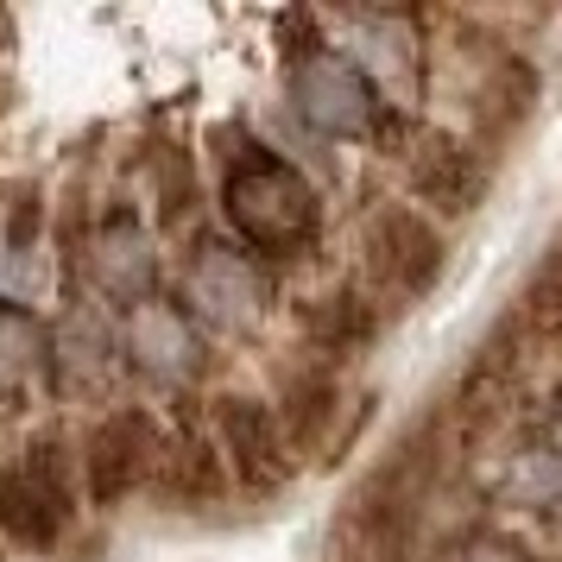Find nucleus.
<instances>
[{"instance_id":"obj_1","label":"nucleus","mask_w":562,"mask_h":562,"mask_svg":"<svg viewBox=\"0 0 562 562\" xmlns=\"http://www.w3.org/2000/svg\"><path fill=\"white\" fill-rule=\"evenodd\" d=\"M222 215L240 247L266 259H304L323 240V196L284 153L247 139L222 171Z\"/></svg>"},{"instance_id":"obj_2","label":"nucleus","mask_w":562,"mask_h":562,"mask_svg":"<svg viewBox=\"0 0 562 562\" xmlns=\"http://www.w3.org/2000/svg\"><path fill=\"white\" fill-rule=\"evenodd\" d=\"M70 525H77L70 442H64V430H38L26 436V449L13 461H0V537L45 557V550L64 543Z\"/></svg>"},{"instance_id":"obj_3","label":"nucleus","mask_w":562,"mask_h":562,"mask_svg":"<svg viewBox=\"0 0 562 562\" xmlns=\"http://www.w3.org/2000/svg\"><path fill=\"white\" fill-rule=\"evenodd\" d=\"M442 259H449V240L436 228V215H424L417 203H373L367 222H360V266L380 291L385 304H417L430 297L436 279H442Z\"/></svg>"},{"instance_id":"obj_4","label":"nucleus","mask_w":562,"mask_h":562,"mask_svg":"<svg viewBox=\"0 0 562 562\" xmlns=\"http://www.w3.org/2000/svg\"><path fill=\"white\" fill-rule=\"evenodd\" d=\"M165 442H171V430H165L146 405L102 411V417L89 424V436H82V449H77L82 499L95 512H114V506H127L139 486H158Z\"/></svg>"},{"instance_id":"obj_5","label":"nucleus","mask_w":562,"mask_h":562,"mask_svg":"<svg viewBox=\"0 0 562 562\" xmlns=\"http://www.w3.org/2000/svg\"><path fill=\"white\" fill-rule=\"evenodd\" d=\"M209 430H215V449L228 461V481L247 493V499H272L291 486L297 474V456L284 442V424L272 398H254V392H222L209 405Z\"/></svg>"},{"instance_id":"obj_6","label":"nucleus","mask_w":562,"mask_h":562,"mask_svg":"<svg viewBox=\"0 0 562 562\" xmlns=\"http://www.w3.org/2000/svg\"><path fill=\"white\" fill-rule=\"evenodd\" d=\"M272 304V284L259 272L254 254H240L228 240H203L190 247V266H183V310L203 323V329L222 335H247Z\"/></svg>"},{"instance_id":"obj_7","label":"nucleus","mask_w":562,"mask_h":562,"mask_svg":"<svg viewBox=\"0 0 562 562\" xmlns=\"http://www.w3.org/2000/svg\"><path fill=\"white\" fill-rule=\"evenodd\" d=\"M291 102L329 139H360L380 121V89L341 57V45H310L304 57H291Z\"/></svg>"},{"instance_id":"obj_8","label":"nucleus","mask_w":562,"mask_h":562,"mask_svg":"<svg viewBox=\"0 0 562 562\" xmlns=\"http://www.w3.org/2000/svg\"><path fill=\"white\" fill-rule=\"evenodd\" d=\"M405 183H411V203L424 209V215L461 222V215H474L486 203L493 171H486L481 146H468V139H456V133H442V127H424L405 153Z\"/></svg>"},{"instance_id":"obj_9","label":"nucleus","mask_w":562,"mask_h":562,"mask_svg":"<svg viewBox=\"0 0 562 562\" xmlns=\"http://www.w3.org/2000/svg\"><path fill=\"white\" fill-rule=\"evenodd\" d=\"M82 266H89V284L102 291L108 304H146V297H158L153 291V234H146V222H139V209L133 203H114L89 228V240H82Z\"/></svg>"},{"instance_id":"obj_10","label":"nucleus","mask_w":562,"mask_h":562,"mask_svg":"<svg viewBox=\"0 0 562 562\" xmlns=\"http://www.w3.org/2000/svg\"><path fill=\"white\" fill-rule=\"evenodd\" d=\"M121 348L133 355V367L158 385H183L203 373V323L178 304V297H146L127 310Z\"/></svg>"},{"instance_id":"obj_11","label":"nucleus","mask_w":562,"mask_h":562,"mask_svg":"<svg viewBox=\"0 0 562 562\" xmlns=\"http://www.w3.org/2000/svg\"><path fill=\"white\" fill-rule=\"evenodd\" d=\"M297 335H304V355L341 367V360L367 355V348L380 341V304H373L360 284H329V291L304 297Z\"/></svg>"},{"instance_id":"obj_12","label":"nucleus","mask_w":562,"mask_h":562,"mask_svg":"<svg viewBox=\"0 0 562 562\" xmlns=\"http://www.w3.org/2000/svg\"><path fill=\"white\" fill-rule=\"evenodd\" d=\"M341 57L380 95H417L424 52L411 38V20H398V13H348V45H341Z\"/></svg>"},{"instance_id":"obj_13","label":"nucleus","mask_w":562,"mask_h":562,"mask_svg":"<svg viewBox=\"0 0 562 562\" xmlns=\"http://www.w3.org/2000/svg\"><path fill=\"white\" fill-rule=\"evenodd\" d=\"M279 424H284V442H291V456L304 461L316 456L323 442H329L335 417H341V367H329V360L304 355L297 367H284L279 380Z\"/></svg>"},{"instance_id":"obj_14","label":"nucleus","mask_w":562,"mask_h":562,"mask_svg":"<svg viewBox=\"0 0 562 562\" xmlns=\"http://www.w3.org/2000/svg\"><path fill=\"white\" fill-rule=\"evenodd\" d=\"M474 133H481L486 153H499L518 139V127L537 114V70L518 52H493L486 57L481 82H474Z\"/></svg>"},{"instance_id":"obj_15","label":"nucleus","mask_w":562,"mask_h":562,"mask_svg":"<svg viewBox=\"0 0 562 562\" xmlns=\"http://www.w3.org/2000/svg\"><path fill=\"white\" fill-rule=\"evenodd\" d=\"M158 493L178 512H203L228 493V461L215 449V430L196 417H178V430L165 442V468H158Z\"/></svg>"},{"instance_id":"obj_16","label":"nucleus","mask_w":562,"mask_h":562,"mask_svg":"<svg viewBox=\"0 0 562 562\" xmlns=\"http://www.w3.org/2000/svg\"><path fill=\"white\" fill-rule=\"evenodd\" d=\"M114 373V335L95 310H64L52 323V367H45V380H52L57 398H89L95 385H108Z\"/></svg>"},{"instance_id":"obj_17","label":"nucleus","mask_w":562,"mask_h":562,"mask_svg":"<svg viewBox=\"0 0 562 562\" xmlns=\"http://www.w3.org/2000/svg\"><path fill=\"white\" fill-rule=\"evenodd\" d=\"M45 367H52V329H45V316L26 304H0V398L38 385Z\"/></svg>"},{"instance_id":"obj_18","label":"nucleus","mask_w":562,"mask_h":562,"mask_svg":"<svg viewBox=\"0 0 562 562\" xmlns=\"http://www.w3.org/2000/svg\"><path fill=\"white\" fill-rule=\"evenodd\" d=\"M153 203H158V228H171V234L190 228V215H196V203H203L196 153H183V146H158V158H153Z\"/></svg>"},{"instance_id":"obj_19","label":"nucleus","mask_w":562,"mask_h":562,"mask_svg":"<svg viewBox=\"0 0 562 562\" xmlns=\"http://www.w3.org/2000/svg\"><path fill=\"white\" fill-rule=\"evenodd\" d=\"M518 323L537 329V335H562V240L537 259L531 284H525V310H518Z\"/></svg>"},{"instance_id":"obj_20","label":"nucleus","mask_w":562,"mask_h":562,"mask_svg":"<svg viewBox=\"0 0 562 562\" xmlns=\"http://www.w3.org/2000/svg\"><path fill=\"white\" fill-rule=\"evenodd\" d=\"M436 562H525V557H518V543L499 537V531H461Z\"/></svg>"},{"instance_id":"obj_21","label":"nucleus","mask_w":562,"mask_h":562,"mask_svg":"<svg viewBox=\"0 0 562 562\" xmlns=\"http://www.w3.org/2000/svg\"><path fill=\"white\" fill-rule=\"evenodd\" d=\"M543 442H550V461H562V392L550 398V417H543Z\"/></svg>"},{"instance_id":"obj_22","label":"nucleus","mask_w":562,"mask_h":562,"mask_svg":"<svg viewBox=\"0 0 562 562\" xmlns=\"http://www.w3.org/2000/svg\"><path fill=\"white\" fill-rule=\"evenodd\" d=\"M0 550H7V537H0Z\"/></svg>"}]
</instances>
